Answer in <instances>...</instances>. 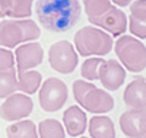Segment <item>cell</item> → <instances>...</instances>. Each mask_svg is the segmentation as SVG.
<instances>
[{
	"instance_id": "14",
	"label": "cell",
	"mask_w": 146,
	"mask_h": 138,
	"mask_svg": "<svg viewBox=\"0 0 146 138\" xmlns=\"http://www.w3.org/2000/svg\"><path fill=\"white\" fill-rule=\"evenodd\" d=\"M127 29L139 39L146 38V0H133L130 3Z\"/></svg>"
},
{
	"instance_id": "19",
	"label": "cell",
	"mask_w": 146,
	"mask_h": 138,
	"mask_svg": "<svg viewBox=\"0 0 146 138\" xmlns=\"http://www.w3.org/2000/svg\"><path fill=\"white\" fill-rule=\"evenodd\" d=\"M35 0H7L6 2V18L10 19H27L34 12Z\"/></svg>"
},
{
	"instance_id": "23",
	"label": "cell",
	"mask_w": 146,
	"mask_h": 138,
	"mask_svg": "<svg viewBox=\"0 0 146 138\" xmlns=\"http://www.w3.org/2000/svg\"><path fill=\"white\" fill-rule=\"evenodd\" d=\"M101 57H86L80 66V76L83 80L88 81H95L100 79V67L102 64Z\"/></svg>"
},
{
	"instance_id": "22",
	"label": "cell",
	"mask_w": 146,
	"mask_h": 138,
	"mask_svg": "<svg viewBox=\"0 0 146 138\" xmlns=\"http://www.w3.org/2000/svg\"><path fill=\"white\" fill-rule=\"evenodd\" d=\"M18 92V71L15 68L0 71V99Z\"/></svg>"
},
{
	"instance_id": "12",
	"label": "cell",
	"mask_w": 146,
	"mask_h": 138,
	"mask_svg": "<svg viewBox=\"0 0 146 138\" xmlns=\"http://www.w3.org/2000/svg\"><path fill=\"white\" fill-rule=\"evenodd\" d=\"M92 25L104 29L111 36H120L127 31V15L118 6L113 5L111 9L108 12H105V13L100 19H96Z\"/></svg>"
},
{
	"instance_id": "13",
	"label": "cell",
	"mask_w": 146,
	"mask_h": 138,
	"mask_svg": "<svg viewBox=\"0 0 146 138\" xmlns=\"http://www.w3.org/2000/svg\"><path fill=\"white\" fill-rule=\"evenodd\" d=\"M63 127L67 135L80 137L88 128V116L80 106H69L63 114Z\"/></svg>"
},
{
	"instance_id": "1",
	"label": "cell",
	"mask_w": 146,
	"mask_h": 138,
	"mask_svg": "<svg viewBox=\"0 0 146 138\" xmlns=\"http://www.w3.org/2000/svg\"><path fill=\"white\" fill-rule=\"evenodd\" d=\"M34 5L38 22L51 32L70 31L82 15L79 0H35Z\"/></svg>"
},
{
	"instance_id": "10",
	"label": "cell",
	"mask_w": 146,
	"mask_h": 138,
	"mask_svg": "<svg viewBox=\"0 0 146 138\" xmlns=\"http://www.w3.org/2000/svg\"><path fill=\"white\" fill-rule=\"evenodd\" d=\"M120 128L129 138L146 137V108H130L120 116Z\"/></svg>"
},
{
	"instance_id": "24",
	"label": "cell",
	"mask_w": 146,
	"mask_h": 138,
	"mask_svg": "<svg viewBox=\"0 0 146 138\" xmlns=\"http://www.w3.org/2000/svg\"><path fill=\"white\" fill-rule=\"evenodd\" d=\"M15 68V54L12 49L0 47V71Z\"/></svg>"
},
{
	"instance_id": "21",
	"label": "cell",
	"mask_w": 146,
	"mask_h": 138,
	"mask_svg": "<svg viewBox=\"0 0 146 138\" xmlns=\"http://www.w3.org/2000/svg\"><path fill=\"white\" fill-rule=\"evenodd\" d=\"M36 131H38V138H66L63 124L53 118L41 121L36 127Z\"/></svg>"
},
{
	"instance_id": "3",
	"label": "cell",
	"mask_w": 146,
	"mask_h": 138,
	"mask_svg": "<svg viewBox=\"0 0 146 138\" xmlns=\"http://www.w3.org/2000/svg\"><path fill=\"white\" fill-rule=\"evenodd\" d=\"M73 47L82 57H104L114 47L113 36L104 29L88 25L80 28L73 36Z\"/></svg>"
},
{
	"instance_id": "2",
	"label": "cell",
	"mask_w": 146,
	"mask_h": 138,
	"mask_svg": "<svg viewBox=\"0 0 146 138\" xmlns=\"http://www.w3.org/2000/svg\"><path fill=\"white\" fill-rule=\"evenodd\" d=\"M75 100L85 112L102 115L114 109V97L105 89H100L88 80H75L72 84Z\"/></svg>"
},
{
	"instance_id": "11",
	"label": "cell",
	"mask_w": 146,
	"mask_h": 138,
	"mask_svg": "<svg viewBox=\"0 0 146 138\" xmlns=\"http://www.w3.org/2000/svg\"><path fill=\"white\" fill-rule=\"evenodd\" d=\"M104 89L115 92L123 86L126 80V68L117 60H104L100 67V79Z\"/></svg>"
},
{
	"instance_id": "15",
	"label": "cell",
	"mask_w": 146,
	"mask_h": 138,
	"mask_svg": "<svg viewBox=\"0 0 146 138\" xmlns=\"http://www.w3.org/2000/svg\"><path fill=\"white\" fill-rule=\"evenodd\" d=\"M124 103L130 108H146V79H133L124 89L123 93Z\"/></svg>"
},
{
	"instance_id": "6",
	"label": "cell",
	"mask_w": 146,
	"mask_h": 138,
	"mask_svg": "<svg viewBox=\"0 0 146 138\" xmlns=\"http://www.w3.org/2000/svg\"><path fill=\"white\" fill-rule=\"evenodd\" d=\"M38 102L42 110L53 114L60 110L69 99L67 84L57 77H48L38 89Z\"/></svg>"
},
{
	"instance_id": "25",
	"label": "cell",
	"mask_w": 146,
	"mask_h": 138,
	"mask_svg": "<svg viewBox=\"0 0 146 138\" xmlns=\"http://www.w3.org/2000/svg\"><path fill=\"white\" fill-rule=\"evenodd\" d=\"M113 5L118 6V7H126V6H130V3L133 0H111Z\"/></svg>"
},
{
	"instance_id": "5",
	"label": "cell",
	"mask_w": 146,
	"mask_h": 138,
	"mask_svg": "<svg viewBox=\"0 0 146 138\" xmlns=\"http://www.w3.org/2000/svg\"><path fill=\"white\" fill-rule=\"evenodd\" d=\"M114 51L120 64L131 73H140L146 68V47L133 35H120L114 42Z\"/></svg>"
},
{
	"instance_id": "4",
	"label": "cell",
	"mask_w": 146,
	"mask_h": 138,
	"mask_svg": "<svg viewBox=\"0 0 146 138\" xmlns=\"http://www.w3.org/2000/svg\"><path fill=\"white\" fill-rule=\"evenodd\" d=\"M40 36L41 28L29 18L0 20V47L3 48H16L23 42L36 41Z\"/></svg>"
},
{
	"instance_id": "9",
	"label": "cell",
	"mask_w": 146,
	"mask_h": 138,
	"mask_svg": "<svg viewBox=\"0 0 146 138\" xmlns=\"http://www.w3.org/2000/svg\"><path fill=\"white\" fill-rule=\"evenodd\" d=\"M15 64L16 71H27L38 67L44 60V49L40 42L29 41L15 48Z\"/></svg>"
},
{
	"instance_id": "28",
	"label": "cell",
	"mask_w": 146,
	"mask_h": 138,
	"mask_svg": "<svg viewBox=\"0 0 146 138\" xmlns=\"http://www.w3.org/2000/svg\"><path fill=\"white\" fill-rule=\"evenodd\" d=\"M127 138H129V137H127Z\"/></svg>"
},
{
	"instance_id": "7",
	"label": "cell",
	"mask_w": 146,
	"mask_h": 138,
	"mask_svg": "<svg viewBox=\"0 0 146 138\" xmlns=\"http://www.w3.org/2000/svg\"><path fill=\"white\" fill-rule=\"evenodd\" d=\"M48 64L60 74H70L76 70L79 62V54L72 42L62 39L50 45L48 48Z\"/></svg>"
},
{
	"instance_id": "26",
	"label": "cell",
	"mask_w": 146,
	"mask_h": 138,
	"mask_svg": "<svg viewBox=\"0 0 146 138\" xmlns=\"http://www.w3.org/2000/svg\"><path fill=\"white\" fill-rule=\"evenodd\" d=\"M6 2L7 0H0V19L6 18Z\"/></svg>"
},
{
	"instance_id": "16",
	"label": "cell",
	"mask_w": 146,
	"mask_h": 138,
	"mask_svg": "<svg viewBox=\"0 0 146 138\" xmlns=\"http://www.w3.org/2000/svg\"><path fill=\"white\" fill-rule=\"evenodd\" d=\"M91 138H115V128L113 119L107 115H96L88 121Z\"/></svg>"
},
{
	"instance_id": "18",
	"label": "cell",
	"mask_w": 146,
	"mask_h": 138,
	"mask_svg": "<svg viewBox=\"0 0 146 138\" xmlns=\"http://www.w3.org/2000/svg\"><path fill=\"white\" fill-rule=\"evenodd\" d=\"M7 138H38L35 124L31 119H21L12 122L6 128Z\"/></svg>"
},
{
	"instance_id": "17",
	"label": "cell",
	"mask_w": 146,
	"mask_h": 138,
	"mask_svg": "<svg viewBox=\"0 0 146 138\" xmlns=\"http://www.w3.org/2000/svg\"><path fill=\"white\" fill-rule=\"evenodd\" d=\"M42 83V76L40 71L27 70V71H18V90L25 95H34L40 89Z\"/></svg>"
},
{
	"instance_id": "29",
	"label": "cell",
	"mask_w": 146,
	"mask_h": 138,
	"mask_svg": "<svg viewBox=\"0 0 146 138\" xmlns=\"http://www.w3.org/2000/svg\"><path fill=\"white\" fill-rule=\"evenodd\" d=\"M145 138H146V137H145Z\"/></svg>"
},
{
	"instance_id": "8",
	"label": "cell",
	"mask_w": 146,
	"mask_h": 138,
	"mask_svg": "<svg viewBox=\"0 0 146 138\" xmlns=\"http://www.w3.org/2000/svg\"><path fill=\"white\" fill-rule=\"evenodd\" d=\"M34 102L32 99L25 93H12L5 99L3 105L0 106V118L7 122H15L25 119L32 114Z\"/></svg>"
},
{
	"instance_id": "20",
	"label": "cell",
	"mask_w": 146,
	"mask_h": 138,
	"mask_svg": "<svg viewBox=\"0 0 146 138\" xmlns=\"http://www.w3.org/2000/svg\"><path fill=\"white\" fill-rule=\"evenodd\" d=\"M82 3H83V10L86 13V18L91 25L113 7L111 0H82Z\"/></svg>"
},
{
	"instance_id": "27",
	"label": "cell",
	"mask_w": 146,
	"mask_h": 138,
	"mask_svg": "<svg viewBox=\"0 0 146 138\" xmlns=\"http://www.w3.org/2000/svg\"><path fill=\"white\" fill-rule=\"evenodd\" d=\"M76 138H88V137H83V135H80V137H76Z\"/></svg>"
}]
</instances>
